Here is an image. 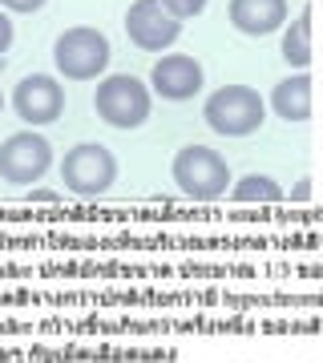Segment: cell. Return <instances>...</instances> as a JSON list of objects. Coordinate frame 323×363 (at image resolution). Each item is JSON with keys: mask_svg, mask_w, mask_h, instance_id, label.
I'll return each mask as SVG.
<instances>
[{"mask_svg": "<svg viewBox=\"0 0 323 363\" xmlns=\"http://www.w3.org/2000/svg\"><path fill=\"white\" fill-rule=\"evenodd\" d=\"M33 202H61V194H53V190H33Z\"/></svg>", "mask_w": 323, "mask_h": 363, "instance_id": "obj_18", "label": "cell"}, {"mask_svg": "<svg viewBox=\"0 0 323 363\" xmlns=\"http://www.w3.org/2000/svg\"><path fill=\"white\" fill-rule=\"evenodd\" d=\"M287 198H291V202H307V198H311V178H299L295 186L287 190Z\"/></svg>", "mask_w": 323, "mask_h": 363, "instance_id": "obj_17", "label": "cell"}, {"mask_svg": "<svg viewBox=\"0 0 323 363\" xmlns=\"http://www.w3.org/2000/svg\"><path fill=\"white\" fill-rule=\"evenodd\" d=\"M4 101H9V97H4V89H0V113H4Z\"/></svg>", "mask_w": 323, "mask_h": 363, "instance_id": "obj_19", "label": "cell"}, {"mask_svg": "<svg viewBox=\"0 0 323 363\" xmlns=\"http://www.w3.org/2000/svg\"><path fill=\"white\" fill-rule=\"evenodd\" d=\"M287 0H231L226 16L243 37H267L287 25Z\"/></svg>", "mask_w": 323, "mask_h": 363, "instance_id": "obj_10", "label": "cell"}, {"mask_svg": "<svg viewBox=\"0 0 323 363\" xmlns=\"http://www.w3.org/2000/svg\"><path fill=\"white\" fill-rule=\"evenodd\" d=\"M279 52H283V61L295 69V73H307L311 69V4L295 16V21H287L283 25Z\"/></svg>", "mask_w": 323, "mask_h": 363, "instance_id": "obj_12", "label": "cell"}, {"mask_svg": "<svg viewBox=\"0 0 323 363\" xmlns=\"http://www.w3.org/2000/svg\"><path fill=\"white\" fill-rule=\"evenodd\" d=\"M202 121L210 125V133L219 138H251V133L263 130L267 121V97L255 89V85H219L202 101Z\"/></svg>", "mask_w": 323, "mask_h": 363, "instance_id": "obj_1", "label": "cell"}, {"mask_svg": "<svg viewBox=\"0 0 323 363\" xmlns=\"http://www.w3.org/2000/svg\"><path fill=\"white\" fill-rule=\"evenodd\" d=\"M109 37L93 25H73L53 40V65L65 81H102L109 69Z\"/></svg>", "mask_w": 323, "mask_h": 363, "instance_id": "obj_4", "label": "cell"}, {"mask_svg": "<svg viewBox=\"0 0 323 363\" xmlns=\"http://www.w3.org/2000/svg\"><path fill=\"white\" fill-rule=\"evenodd\" d=\"M126 37L142 52H170L182 37V21L166 13L162 0H129L126 9Z\"/></svg>", "mask_w": 323, "mask_h": 363, "instance_id": "obj_8", "label": "cell"}, {"mask_svg": "<svg viewBox=\"0 0 323 363\" xmlns=\"http://www.w3.org/2000/svg\"><path fill=\"white\" fill-rule=\"evenodd\" d=\"M226 198L239 202V206H255V202L271 206V202H287V190L271 178V174H243L239 182H231V194Z\"/></svg>", "mask_w": 323, "mask_h": 363, "instance_id": "obj_13", "label": "cell"}, {"mask_svg": "<svg viewBox=\"0 0 323 363\" xmlns=\"http://www.w3.org/2000/svg\"><path fill=\"white\" fill-rule=\"evenodd\" d=\"M13 37H16V28H13V21H9V13L0 9V57L13 49Z\"/></svg>", "mask_w": 323, "mask_h": 363, "instance_id": "obj_16", "label": "cell"}, {"mask_svg": "<svg viewBox=\"0 0 323 363\" xmlns=\"http://www.w3.org/2000/svg\"><path fill=\"white\" fill-rule=\"evenodd\" d=\"M207 85V69L190 52H162L158 65L150 69V89L162 101H190Z\"/></svg>", "mask_w": 323, "mask_h": 363, "instance_id": "obj_9", "label": "cell"}, {"mask_svg": "<svg viewBox=\"0 0 323 363\" xmlns=\"http://www.w3.org/2000/svg\"><path fill=\"white\" fill-rule=\"evenodd\" d=\"M162 4H166V13L174 21H190V16L207 13V0H162Z\"/></svg>", "mask_w": 323, "mask_h": 363, "instance_id": "obj_14", "label": "cell"}, {"mask_svg": "<svg viewBox=\"0 0 323 363\" xmlns=\"http://www.w3.org/2000/svg\"><path fill=\"white\" fill-rule=\"evenodd\" d=\"M53 169V145L37 130H16L0 142V178L9 186H33Z\"/></svg>", "mask_w": 323, "mask_h": 363, "instance_id": "obj_6", "label": "cell"}, {"mask_svg": "<svg viewBox=\"0 0 323 363\" xmlns=\"http://www.w3.org/2000/svg\"><path fill=\"white\" fill-rule=\"evenodd\" d=\"M267 105L275 109V117L303 125V121L311 117V73H291V77H283L271 89Z\"/></svg>", "mask_w": 323, "mask_h": 363, "instance_id": "obj_11", "label": "cell"}, {"mask_svg": "<svg viewBox=\"0 0 323 363\" xmlns=\"http://www.w3.org/2000/svg\"><path fill=\"white\" fill-rule=\"evenodd\" d=\"M154 89L133 73H105L93 89V113L114 130H138L150 121Z\"/></svg>", "mask_w": 323, "mask_h": 363, "instance_id": "obj_3", "label": "cell"}, {"mask_svg": "<svg viewBox=\"0 0 323 363\" xmlns=\"http://www.w3.org/2000/svg\"><path fill=\"white\" fill-rule=\"evenodd\" d=\"M170 174H174V186L194 202H219V198L231 194V162L214 145H182L170 162Z\"/></svg>", "mask_w": 323, "mask_h": 363, "instance_id": "obj_2", "label": "cell"}, {"mask_svg": "<svg viewBox=\"0 0 323 363\" xmlns=\"http://www.w3.org/2000/svg\"><path fill=\"white\" fill-rule=\"evenodd\" d=\"M9 101H13V113L33 130L61 121L65 113V89L53 73H25L16 81V89L9 93Z\"/></svg>", "mask_w": 323, "mask_h": 363, "instance_id": "obj_7", "label": "cell"}, {"mask_svg": "<svg viewBox=\"0 0 323 363\" xmlns=\"http://www.w3.org/2000/svg\"><path fill=\"white\" fill-rule=\"evenodd\" d=\"M61 182L73 198H102L117 182V157L102 142H77L61 157Z\"/></svg>", "mask_w": 323, "mask_h": 363, "instance_id": "obj_5", "label": "cell"}, {"mask_svg": "<svg viewBox=\"0 0 323 363\" xmlns=\"http://www.w3.org/2000/svg\"><path fill=\"white\" fill-rule=\"evenodd\" d=\"M0 9H4V13H25V16H33V13H40V9H45V0H0Z\"/></svg>", "mask_w": 323, "mask_h": 363, "instance_id": "obj_15", "label": "cell"}]
</instances>
